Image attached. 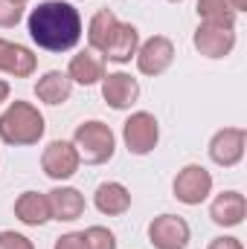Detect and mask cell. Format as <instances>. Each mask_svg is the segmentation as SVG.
Wrapping results in <instances>:
<instances>
[{
  "label": "cell",
  "instance_id": "cell-1",
  "mask_svg": "<svg viewBox=\"0 0 247 249\" xmlns=\"http://www.w3.org/2000/svg\"><path fill=\"white\" fill-rule=\"evenodd\" d=\"M26 32L44 53H70L82 41L84 26L70 0H41L26 18Z\"/></svg>",
  "mask_w": 247,
  "mask_h": 249
},
{
  "label": "cell",
  "instance_id": "cell-2",
  "mask_svg": "<svg viewBox=\"0 0 247 249\" xmlns=\"http://www.w3.org/2000/svg\"><path fill=\"white\" fill-rule=\"evenodd\" d=\"M44 130H47V119L32 102L15 99L0 113V142L3 145H12V148L38 145L44 139Z\"/></svg>",
  "mask_w": 247,
  "mask_h": 249
},
{
  "label": "cell",
  "instance_id": "cell-3",
  "mask_svg": "<svg viewBox=\"0 0 247 249\" xmlns=\"http://www.w3.org/2000/svg\"><path fill=\"white\" fill-rule=\"evenodd\" d=\"M70 142L76 145L82 162H87V165H105L117 154V133L111 130V124H105L102 119L82 122L73 130Z\"/></svg>",
  "mask_w": 247,
  "mask_h": 249
},
{
  "label": "cell",
  "instance_id": "cell-4",
  "mask_svg": "<svg viewBox=\"0 0 247 249\" xmlns=\"http://www.w3.org/2000/svg\"><path fill=\"white\" fill-rule=\"evenodd\" d=\"M123 142L128 154L134 157H148L157 142H160V122L148 110H134L123 124Z\"/></svg>",
  "mask_w": 247,
  "mask_h": 249
},
{
  "label": "cell",
  "instance_id": "cell-5",
  "mask_svg": "<svg viewBox=\"0 0 247 249\" xmlns=\"http://www.w3.org/2000/svg\"><path fill=\"white\" fill-rule=\"evenodd\" d=\"M212 186H215L212 174H209L204 165L189 162V165H184V168L175 174V180H172V194H175V200L184 203V206H201L204 200H209Z\"/></svg>",
  "mask_w": 247,
  "mask_h": 249
},
{
  "label": "cell",
  "instance_id": "cell-6",
  "mask_svg": "<svg viewBox=\"0 0 247 249\" xmlns=\"http://www.w3.org/2000/svg\"><path fill=\"white\" fill-rule=\"evenodd\" d=\"M236 26H224V23H206L201 20L198 29L192 32V47L204 55V58H227L236 50Z\"/></svg>",
  "mask_w": 247,
  "mask_h": 249
},
{
  "label": "cell",
  "instance_id": "cell-7",
  "mask_svg": "<svg viewBox=\"0 0 247 249\" xmlns=\"http://www.w3.org/2000/svg\"><path fill=\"white\" fill-rule=\"evenodd\" d=\"M79 165H82V157L70 139H53L41 154V168L56 183H67L70 177H76Z\"/></svg>",
  "mask_w": 247,
  "mask_h": 249
},
{
  "label": "cell",
  "instance_id": "cell-8",
  "mask_svg": "<svg viewBox=\"0 0 247 249\" xmlns=\"http://www.w3.org/2000/svg\"><path fill=\"white\" fill-rule=\"evenodd\" d=\"M134 61H137V70H140L143 75H148V78L163 75V72L175 64V44H172V38H166V35H151V38L140 41V50H137Z\"/></svg>",
  "mask_w": 247,
  "mask_h": 249
},
{
  "label": "cell",
  "instance_id": "cell-9",
  "mask_svg": "<svg viewBox=\"0 0 247 249\" xmlns=\"http://www.w3.org/2000/svg\"><path fill=\"white\" fill-rule=\"evenodd\" d=\"M192 241V229L181 214H157L148 223V244L154 249H186Z\"/></svg>",
  "mask_w": 247,
  "mask_h": 249
},
{
  "label": "cell",
  "instance_id": "cell-10",
  "mask_svg": "<svg viewBox=\"0 0 247 249\" xmlns=\"http://www.w3.org/2000/svg\"><path fill=\"white\" fill-rule=\"evenodd\" d=\"M247 148V130L245 127H221L209 139V160L221 168H233L245 160Z\"/></svg>",
  "mask_w": 247,
  "mask_h": 249
},
{
  "label": "cell",
  "instance_id": "cell-11",
  "mask_svg": "<svg viewBox=\"0 0 247 249\" xmlns=\"http://www.w3.org/2000/svg\"><path fill=\"white\" fill-rule=\"evenodd\" d=\"M99 84H102V99L111 110H131L140 102V81L131 72H123V70L105 72Z\"/></svg>",
  "mask_w": 247,
  "mask_h": 249
},
{
  "label": "cell",
  "instance_id": "cell-12",
  "mask_svg": "<svg viewBox=\"0 0 247 249\" xmlns=\"http://www.w3.org/2000/svg\"><path fill=\"white\" fill-rule=\"evenodd\" d=\"M247 217V200L242 191H221V194H215L212 197V203H209V220L215 223V226H221V229H236V226H242Z\"/></svg>",
  "mask_w": 247,
  "mask_h": 249
},
{
  "label": "cell",
  "instance_id": "cell-13",
  "mask_svg": "<svg viewBox=\"0 0 247 249\" xmlns=\"http://www.w3.org/2000/svg\"><path fill=\"white\" fill-rule=\"evenodd\" d=\"M47 203H50V220H59V223L79 220L87 209L84 194L73 186H56L53 191H47Z\"/></svg>",
  "mask_w": 247,
  "mask_h": 249
},
{
  "label": "cell",
  "instance_id": "cell-14",
  "mask_svg": "<svg viewBox=\"0 0 247 249\" xmlns=\"http://www.w3.org/2000/svg\"><path fill=\"white\" fill-rule=\"evenodd\" d=\"M35 70H38V55L29 47L0 38V72L12 78H29Z\"/></svg>",
  "mask_w": 247,
  "mask_h": 249
},
{
  "label": "cell",
  "instance_id": "cell-15",
  "mask_svg": "<svg viewBox=\"0 0 247 249\" xmlns=\"http://www.w3.org/2000/svg\"><path fill=\"white\" fill-rule=\"evenodd\" d=\"M67 78L73 84H82V87H93L105 78V58L93 50H82L76 53L70 64H67Z\"/></svg>",
  "mask_w": 247,
  "mask_h": 249
},
{
  "label": "cell",
  "instance_id": "cell-16",
  "mask_svg": "<svg viewBox=\"0 0 247 249\" xmlns=\"http://www.w3.org/2000/svg\"><path fill=\"white\" fill-rule=\"evenodd\" d=\"M93 206L105 217H120V214H125L131 209V191L123 183H117V180H105L93 191Z\"/></svg>",
  "mask_w": 247,
  "mask_h": 249
},
{
  "label": "cell",
  "instance_id": "cell-17",
  "mask_svg": "<svg viewBox=\"0 0 247 249\" xmlns=\"http://www.w3.org/2000/svg\"><path fill=\"white\" fill-rule=\"evenodd\" d=\"M140 50V29L134 23H123L117 26L114 38L108 41V47L102 50V58L105 61H114V64H128Z\"/></svg>",
  "mask_w": 247,
  "mask_h": 249
},
{
  "label": "cell",
  "instance_id": "cell-18",
  "mask_svg": "<svg viewBox=\"0 0 247 249\" xmlns=\"http://www.w3.org/2000/svg\"><path fill=\"white\" fill-rule=\"evenodd\" d=\"M35 96L38 102L50 105V107H59L64 102H70L73 96V81L67 78V72L62 70H47L38 81H35Z\"/></svg>",
  "mask_w": 247,
  "mask_h": 249
},
{
  "label": "cell",
  "instance_id": "cell-19",
  "mask_svg": "<svg viewBox=\"0 0 247 249\" xmlns=\"http://www.w3.org/2000/svg\"><path fill=\"white\" fill-rule=\"evenodd\" d=\"M15 217L23 226H32V229L44 226L50 220L47 194H41V191H23V194H18V200H15Z\"/></svg>",
  "mask_w": 247,
  "mask_h": 249
},
{
  "label": "cell",
  "instance_id": "cell-20",
  "mask_svg": "<svg viewBox=\"0 0 247 249\" xmlns=\"http://www.w3.org/2000/svg\"><path fill=\"white\" fill-rule=\"evenodd\" d=\"M117 26H120V18H117L111 9H99V12L87 20V32H84V35H87V47L102 55V50H105L108 41L114 38Z\"/></svg>",
  "mask_w": 247,
  "mask_h": 249
},
{
  "label": "cell",
  "instance_id": "cell-21",
  "mask_svg": "<svg viewBox=\"0 0 247 249\" xmlns=\"http://www.w3.org/2000/svg\"><path fill=\"white\" fill-rule=\"evenodd\" d=\"M198 18L206 23H224V26H236V9L230 0H198Z\"/></svg>",
  "mask_w": 247,
  "mask_h": 249
},
{
  "label": "cell",
  "instance_id": "cell-22",
  "mask_svg": "<svg viewBox=\"0 0 247 249\" xmlns=\"http://www.w3.org/2000/svg\"><path fill=\"white\" fill-rule=\"evenodd\" d=\"M82 235L87 249H117V235L108 226H87Z\"/></svg>",
  "mask_w": 247,
  "mask_h": 249
},
{
  "label": "cell",
  "instance_id": "cell-23",
  "mask_svg": "<svg viewBox=\"0 0 247 249\" xmlns=\"http://www.w3.org/2000/svg\"><path fill=\"white\" fill-rule=\"evenodd\" d=\"M23 9H26V6H21V3H15V0H0V29L18 26V23L23 20Z\"/></svg>",
  "mask_w": 247,
  "mask_h": 249
},
{
  "label": "cell",
  "instance_id": "cell-24",
  "mask_svg": "<svg viewBox=\"0 0 247 249\" xmlns=\"http://www.w3.org/2000/svg\"><path fill=\"white\" fill-rule=\"evenodd\" d=\"M0 249H35V244L15 229H3L0 232Z\"/></svg>",
  "mask_w": 247,
  "mask_h": 249
},
{
  "label": "cell",
  "instance_id": "cell-25",
  "mask_svg": "<svg viewBox=\"0 0 247 249\" xmlns=\"http://www.w3.org/2000/svg\"><path fill=\"white\" fill-rule=\"evenodd\" d=\"M53 249H87V244H84V235L82 232H64L62 238L56 241Z\"/></svg>",
  "mask_w": 247,
  "mask_h": 249
},
{
  "label": "cell",
  "instance_id": "cell-26",
  "mask_svg": "<svg viewBox=\"0 0 247 249\" xmlns=\"http://www.w3.org/2000/svg\"><path fill=\"white\" fill-rule=\"evenodd\" d=\"M206 249H245V244H242L239 238H233V235H218V238L209 241Z\"/></svg>",
  "mask_w": 247,
  "mask_h": 249
},
{
  "label": "cell",
  "instance_id": "cell-27",
  "mask_svg": "<svg viewBox=\"0 0 247 249\" xmlns=\"http://www.w3.org/2000/svg\"><path fill=\"white\" fill-rule=\"evenodd\" d=\"M9 93H12L9 81H3V78H0V105H6V102H9Z\"/></svg>",
  "mask_w": 247,
  "mask_h": 249
},
{
  "label": "cell",
  "instance_id": "cell-28",
  "mask_svg": "<svg viewBox=\"0 0 247 249\" xmlns=\"http://www.w3.org/2000/svg\"><path fill=\"white\" fill-rule=\"evenodd\" d=\"M230 3H233L236 15H242V12H247V0H230Z\"/></svg>",
  "mask_w": 247,
  "mask_h": 249
},
{
  "label": "cell",
  "instance_id": "cell-29",
  "mask_svg": "<svg viewBox=\"0 0 247 249\" xmlns=\"http://www.w3.org/2000/svg\"><path fill=\"white\" fill-rule=\"evenodd\" d=\"M15 3H21V6H26V3H29V0H15Z\"/></svg>",
  "mask_w": 247,
  "mask_h": 249
},
{
  "label": "cell",
  "instance_id": "cell-30",
  "mask_svg": "<svg viewBox=\"0 0 247 249\" xmlns=\"http://www.w3.org/2000/svg\"><path fill=\"white\" fill-rule=\"evenodd\" d=\"M169 3H184V0H169Z\"/></svg>",
  "mask_w": 247,
  "mask_h": 249
}]
</instances>
